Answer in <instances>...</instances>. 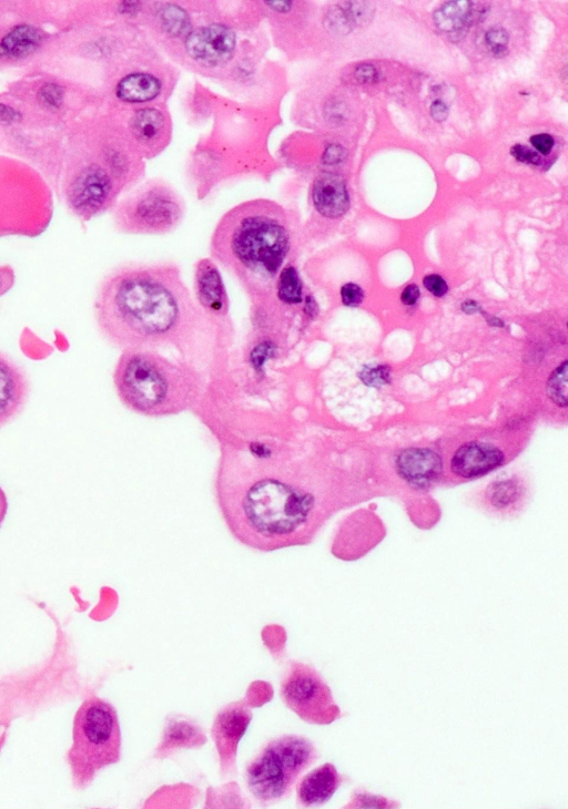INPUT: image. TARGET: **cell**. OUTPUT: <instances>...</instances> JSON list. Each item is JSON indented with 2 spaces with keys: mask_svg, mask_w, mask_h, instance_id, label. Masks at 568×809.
I'll use <instances>...</instances> for the list:
<instances>
[{
  "mask_svg": "<svg viewBox=\"0 0 568 809\" xmlns=\"http://www.w3.org/2000/svg\"><path fill=\"white\" fill-rule=\"evenodd\" d=\"M485 14L484 7L475 6L473 2L458 0V2L445 3L436 10L433 19L441 32L448 34L453 40H460L469 28L479 22Z\"/></svg>",
  "mask_w": 568,
  "mask_h": 809,
  "instance_id": "obj_21",
  "label": "cell"
},
{
  "mask_svg": "<svg viewBox=\"0 0 568 809\" xmlns=\"http://www.w3.org/2000/svg\"><path fill=\"white\" fill-rule=\"evenodd\" d=\"M185 213V201L174 187L150 180L120 204L117 223L127 233L162 235L175 231Z\"/></svg>",
  "mask_w": 568,
  "mask_h": 809,
  "instance_id": "obj_7",
  "label": "cell"
},
{
  "mask_svg": "<svg viewBox=\"0 0 568 809\" xmlns=\"http://www.w3.org/2000/svg\"><path fill=\"white\" fill-rule=\"evenodd\" d=\"M156 69L136 70L121 78L115 89L118 100L138 108L161 104L172 84L165 73Z\"/></svg>",
  "mask_w": 568,
  "mask_h": 809,
  "instance_id": "obj_13",
  "label": "cell"
},
{
  "mask_svg": "<svg viewBox=\"0 0 568 809\" xmlns=\"http://www.w3.org/2000/svg\"><path fill=\"white\" fill-rule=\"evenodd\" d=\"M491 504L497 508H505L515 503L519 497V488L512 480L499 481L488 490Z\"/></svg>",
  "mask_w": 568,
  "mask_h": 809,
  "instance_id": "obj_25",
  "label": "cell"
},
{
  "mask_svg": "<svg viewBox=\"0 0 568 809\" xmlns=\"http://www.w3.org/2000/svg\"><path fill=\"white\" fill-rule=\"evenodd\" d=\"M121 759V730L113 704L90 696L79 706L73 723V743L67 752L71 782L86 790L100 771Z\"/></svg>",
  "mask_w": 568,
  "mask_h": 809,
  "instance_id": "obj_5",
  "label": "cell"
},
{
  "mask_svg": "<svg viewBox=\"0 0 568 809\" xmlns=\"http://www.w3.org/2000/svg\"><path fill=\"white\" fill-rule=\"evenodd\" d=\"M355 78L358 79L359 83L361 84H370L374 83L375 80L378 79V71L373 66L370 65H363L355 70Z\"/></svg>",
  "mask_w": 568,
  "mask_h": 809,
  "instance_id": "obj_32",
  "label": "cell"
},
{
  "mask_svg": "<svg viewBox=\"0 0 568 809\" xmlns=\"http://www.w3.org/2000/svg\"><path fill=\"white\" fill-rule=\"evenodd\" d=\"M362 380L371 386H382L390 380L389 371L384 367L375 368V370L364 372Z\"/></svg>",
  "mask_w": 568,
  "mask_h": 809,
  "instance_id": "obj_30",
  "label": "cell"
},
{
  "mask_svg": "<svg viewBox=\"0 0 568 809\" xmlns=\"http://www.w3.org/2000/svg\"><path fill=\"white\" fill-rule=\"evenodd\" d=\"M94 314L105 339L121 351L178 348L186 353L202 329L201 311L172 264H130L100 282Z\"/></svg>",
  "mask_w": 568,
  "mask_h": 809,
  "instance_id": "obj_2",
  "label": "cell"
},
{
  "mask_svg": "<svg viewBox=\"0 0 568 809\" xmlns=\"http://www.w3.org/2000/svg\"><path fill=\"white\" fill-rule=\"evenodd\" d=\"M180 37L188 59L199 68H223L236 56L238 38L229 25L213 22L192 27L191 22Z\"/></svg>",
  "mask_w": 568,
  "mask_h": 809,
  "instance_id": "obj_9",
  "label": "cell"
},
{
  "mask_svg": "<svg viewBox=\"0 0 568 809\" xmlns=\"http://www.w3.org/2000/svg\"><path fill=\"white\" fill-rule=\"evenodd\" d=\"M280 692L283 702L304 722L329 725L341 718L329 685L310 665L293 662Z\"/></svg>",
  "mask_w": 568,
  "mask_h": 809,
  "instance_id": "obj_8",
  "label": "cell"
},
{
  "mask_svg": "<svg viewBox=\"0 0 568 809\" xmlns=\"http://www.w3.org/2000/svg\"><path fill=\"white\" fill-rule=\"evenodd\" d=\"M251 720L252 713L245 701L225 706L216 716L212 726V739L217 747L223 777L236 770L238 745Z\"/></svg>",
  "mask_w": 568,
  "mask_h": 809,
  "instance_id": "obj_11",
  "label": "cell"
},
{
  "mask_svg": "<svg viewBox=\"0 0 568 809\" xmlns=\"http://www.w3.org/2000/svg\"><path fill=\"white\" fill-rule=\"evenodd\" d=\"M15 284V273L10 268H0V298Z\"/></svg>",
  "mask_w": 568,
  "mask_h": 809,
  "instance_id": "obj_34",
  "label": "cell"
},
{
  "mask_svg": "<svg viewBox=\"0 0 568 809\" xmlns=\"http://www.w3.org/2000/svg\"><path fill=\"white\" fill-rule=\"evenodd\" d=\"M423 284L436 298H442L449 291L448 283L440 275L425 276Z\"/></svg>",
  "mask_w": 568,
  "mask_h": 809,
  "instance_id": "obj_28",
  "label": "cell"
},
{
  "mask_svg": "<svg viewBox=\"0 0 568 809\" xmlns=\"http://www.w3.org/2000/svg\"><path fill=\"white\" fill-rule=\"evenodd\" d=\"M510 36L503 28H492L485 35V44L491 55L495 58H503L509 54Z\"/></svg>",
  "mask_w": 568,
  "mask_h": 809,
  "instance_id": "obj_26",
  "label": "cell"
},
{
  "mask_svg": "<svg viewBox=\"0 0 568 809\" xmlns=\"http://www.w3.org/2000/svg\"><path fill=\"white\" fill-rule=\"evenodd\" d=\"M42 42L43 34L40 30L28 25L18 26L0 42V58H23L34 53Z\"/></svg>",
  "mask_w": 568,
  "mask_h": 809,
  "instance_id": "obj_22",
  "label": "cell"
},
{
  "mask_svg": "<svg viewBox=\"0 0 568 809\" xmlns=\"http://www.w3.org/2000/svg\"><path fill=\"white\" fill-rule=\"evenodd\" d=\"M399 475L413 486L428 487L441 475L442 459L431 449L404 450L397 459Z\"/></svg>",
  "mask_w": 568,
  "mask_h": 809,
  "instance_id": "obj_18",
  "label": "cell"
},
{
  "mask_svg": "<svg viewBox=\"0 0 568 809\" xmlns=\"http://www.w3.org/2000/svg\"><path fill=\"white\" fill-rule=\"evenodd\" d=\"M318 759L316 746L300 735H283L269 742L246 770L249 793L263 806L291 794L300 776Z\"/></svg>",
  "mask_w": 568,
  "mask_h": 809,
  "instance_id": "obj_6",
  "label": "cell"
},
{
  "mask_svg": "<svg viewBox=\"0 0 568 809\" xmlns=\"http://www.w3.org/2000/svg\"><path fill=\"white\" fill-rule=\"evenodd\" d=\"M311 194L314 209L324 218L339 219L349 211L347 184L338 174H321L314 181Z\"/></svg>",
  "mask_w": 568,
  "mask_h": 809,
  "instance_id": "obj_17",
  "label": "cell"
},
{
  "mask_svg": "<svg viewBox=\"0 0 568 809\" xmlns=\"http://www.w3.org/2000/svg\"><path fill=\"white\" fill-rule=\"evenodd\" d=\"M206 742L207 736L199 725L185 716H172L167 720L155 757L165 759L179 750L199 749Z\"/></svg>",
  "mask_w": 568,
  "mask_h": 809,
  "instance_id": "obj_20",
  "label": "cell"
},
{
  "mask_svg": "<svg viewBox=\"0 0 568 809\" xmlns=\"http://www.w3.org/2000/svg\"><path fill=\"white\" fill-rule=\"evenodd\" d=\"M29 393L30 385L23 368L0 352V429L22 414Z\"/></svg>",
  "mask_w": 568,
  "mask_h": 809,
  "instance_id": "obj_14",
  "label": "cell"
},
{
  "mask_svg": "<svg viewBox=\"0 0 568 809\" xmlns=\"http://www.w3.org/2000/svg\"><path fill=\"white\" fill-rule=\"evenodd\" d=\"M293 217L276 201L256 199L238 204L217 224L211 254L245 286L262 298L272 291L293 253Z\"/></svg>",
  "mask_w": 568,
  "mask_h": 809,
  "instance_id": "obj_3",
  "label": "cell"
},
{
  "mask_svg": "<svg viewBox=\"0 0 568 809\" xmlns=\"http://www.w3.org/2000/svg\"><path fill=\"white\" fill-rule=\"evenodd\" d=\"M9 509L8 497L5 490L0 487V528H2Z\"/></svg>",
  "mask_w": 568,
  "mask_h": 809,
  "instance_id": "obj_37",
  "label": "cell"
},
{
  "mask_svg": "<svg viewBox=\"0 0 568 809\" xmlns=\"http://www.w3.org/2000/svg\"><path fill=\"white\" fill-rule=\"evenodd\" d=\"M449 107L445 105V102L438 100L434 101L433 105L431 106V116L435 121L443 122L449 117Z\"/></svg>",
  "mask_w": 568,
  "mask_h": 809,
  "instance_id": "obj_35",
  "label": "cell"
},
{
  "mask_svg": "<svg viewBox=\"0 0 568 809\" xmlns=\"http://www.w3.org/2000/svg\"><path fill=\"white\" fill-rule=\"evenodd\" d=\"M341 298L346 306H359L364 300V292L359 285L348 283L341 289Z\"/></svg>",
  "mask_w": 568,
  "mask_h": 809,
  "instance_id": "obj_27",
  "label": "cell"
},
{
  "mask_svg": "<svg viewBox=\"0 0 568 809\" xmlns=\"http://www.w3.org/2000/svg\"><path fill=\"white\" fill-rule=\"evenodd\" d=\"M530 141L532 146L544 156L549 155L555 145L554 138L550 135H546V133L535 135L531 137Z\"/></svg>",
  "mask_w": 568,
  "mask_h": 809,
  "instance_id": "obj_31",
  "label": "cell"
},
{
  "mask_svg": "<svg viewBox=\"0 0 568 809\" xmlns=\"http://www.w3.org/2000/svg\"><path fill=\"white\" fill-rule=\"evenodd\" d=\"M346 151L338 145H332L328 147L326 153H324L323 160L327 163V165H337V163L342 162L346 159Z\"/></svg>",
  "mask_w": 568,
  "mask_h": 809,
  "instance_id": "obj_33",
  "label": "cell"
},
{
  "mask_svg": "<svg viewBox=\"0 0 568 809\" xmlns=\"http://www.w3.org/2000/svg\"><path fill=\"white\" fill-rule=\"evenodd\" d=\"M312 462L293 434L220 444L213 494L230 535L259 552L308 545L321 506Z\"/></svg>",
  "mask_w": 568,
  "mask_h": 809,
  "instance_id": "obj_1",
  "label": "cell"
},
{
  "mask_svg": "<svg viewBox=\"0 0 568 809\" xmlns=\"http://www.w3.org/2000/svg\"><path fill=\"white\" fill-rule=\"evenodd\" d=\"M501 450L491 444L470 443L462 446L452 458L455 476L471 479L491 473L504 463Z\"/></svg>",
  "mask_w": 568,
  "mask_h": 809,
  "instance_id": "obj_15",
  "label": "cell"
},
{
  "mask_svg": "<svg viewBox=\"0 0 568 809\" xmlns=\"http://www.w3.org/2000/svg\"><path fill=\"white\" fill-rule=\"evenodd\" d=\"M195 290L199 305L207 313L221 316L227 312L228 296L217 265L211 260L199 261L195 273Z\"/></svg>",
  "mask_w": 568,
  "mask_h": 809,
  "instance_id": "obj_19",
  "label": "cell"
},
{
  "mask_svg": "<svg viewBox=\"0 0 568 809\" xmlns=\"http://www.w3.org/2000/svg\"><path fill=\"white\" fill-rule=\"evenodd\" d=\"M118 192L113 174L94 165L81 171L71 183L68 202L81 218L90 219L109 208Z\"/></svg>",
  "mask_w": 568,
  "mask_h": 809,
  "instance_id": "obj_10",
  "label": "cell"
},
{
  "mask_svg": "<svg viewBox=\"0 0 568 809\" xmlns=\"http://www.w3.org/2000/svg\"><path fill=\"white\" fill-rule=\"evenodd\" d=\"M511 155L517 161L522 163H527V165H539L541 159L540 156L537 155L536 152L530 150L527 147L521 145H515L511 149Z\"/></svg>",
  "mask_w": 568,
  "mask_h": 809,
  "instance_id": "obj_29",
  "label": "cell"
},
{
  "mask_svg": "<svg viewBox=\"0 0 568 809\" xmlns=\"http://www.w3.org/2000/svg\"><path fill=\"white\" fill-rule=\"evenodd\" d=\"M113 380L120 402L129 411L146 417L189 411L205 391V381L194 366L145 348L123 351Z\"/></svg>",
  "mask_w": 568,
  "mask_h": 809,
  "instance_id": "obj_4",
  "label": "cell"
},
{
  "mask_svg": "<svg viewBox=\"0 0 568 809\" xmlns=\"http://www.w3.org/2000/svg\"><path fill=\"white\" fill-rule=\"evenodd\" d=\"M278 298L283 304H300L303 300V285L294 266L287 265L276 282Z\"/></svg>",
  "mask_w": 568,
  "mask_h": 809,
  "instance_id": "obj_23",
  "label": "cell"
},
{
  "mask_svg": "<svg viewBox=\"0 0 568 809\" xmlns=\"http://www.w3.org/2000/svg\"><path fill=\"white\" fill-rule=\"evenodd\" d=\"M568 362L565 361L552 373L547 382V396L551 401L562 408L567 407Z\"/></svg>",
  "mask_w": 568,
  "mask_h": 809,
  "instance_id": "obj_24",
  "label": "cell"
},
{
  "mask_svg": "<svg viewBox=\"0 0 568 809\" xmlns=\"http://www.w3.org/2000/svg\"><path fill=\"white\" fill-rule=\"evenodd\" d=\"M343 783L337 767L324 764L304 776L297 788V802L300 807H319L328 803Z\"/></svg>",
  "mask_w": 568,
  "mask_h": 809,
  "instance_id": "obj_16",
  "label": "cell"
},
{
  "mask_svg": "<svg viewBox=\"0 0 568 809\" xmlns=\"http://www.w3.org/2000/svg\"><path fill=\"white\" fill-rule=\"evenodd\" d=\"M129 133L144 159L155 158L172 139V121L164 105L139 107L129 119Z\"/></svg>",
  "mask_w": 568,
  "mask_h": 809,
  "instance_id": "obj_12",
  "label": "cell"
},
{
  "mask_svg": "<svg viewBox=\"0 0 568 809\" xmlns=\"http://www.w3.org/2000/svg\"><path fill=\"white\" fill-rule=\"evenodd\" d=\"M420 298V289L417 285L411 284L404 289L401 300L405 305H414Z\"/></svg>",
  "mask_w": 568,
  "mask_h": 809,
  "instance_id": "obj_36",
  "label": "cell"
}]
</instances>
